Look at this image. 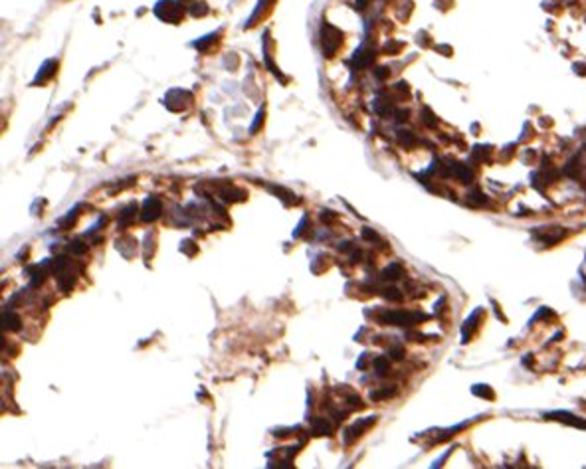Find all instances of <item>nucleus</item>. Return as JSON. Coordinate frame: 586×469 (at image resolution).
Instances as JSON below:
<instances>
[{"label":"nucleus","mask_w":586,"mask_h":469,"mask_svg":"<svg viewBox=\"0 0 586 469\" xmlns=\"http://www.w3.org/2000/svg\"><path fill=\"white\" fill-rule=\"evenodd\" d=\"M4 329H6V331H20V329H22V321H20V317L14 315V313L4 315Z\"/></svg>","instance_id":"obj_7"},{"label":"nucleus","mask_w":586,"mask_h":469,"mask_svg":"<svg viewBox=\"0 0 586 469\" xmlns=\"http://www.w3.org/2000/svg\"><path fill=\"white\" fill-rule=\"evenodd\" d=\"M386 368H388V364H386V361H385V359H378V361H376V370H378L380 374H385V372H386Z\"/></svg>","instance_id":"obj_12"},{"label":"nucleus","mask_w":586,"mask_h":469,"mask_svg":"<svg viewBox=\"0 0 586 469\" xmlns=\"http://www.w3.org/2000/svg\"><path fill=\"white\" fill-rule=\"evenodd\" d=\"M339 44H341V34L335 30L333 26H323V50H325V54L327 55H333L335 54V50L339 48Z\"/></svg>","instance_id":"obj_3"},{"label":"nucleus","mask_w":586,"mask_h":469,"mask_svg":"<svg viewBox=\"0 0 586 469\" xmlns=\"http://www.w3.org/2000/svg\"><path fill=\"white\" fill-rule=\"evenodd\" d=\"M54 271H55V273H68L66 259H64V257H57V259L54 261ZM57 277H60V287H62L64 291L72 289V285H73V277H72V273H70L68 277H64V275H57Z\"/></svg>","instance_id":"obj_5"},{"label":"nucleus","mask_w":586,"mask_h":469,"mask_svg":"<svg viewBox=\"0 0 586 469\" xmlns=\"http://www.w3.org/2000/svg\"><path fill=\"white\" fill-rule=\"evenodd\" d=\"M161 210H163V206H161V200L159 198H146L145 200V204H143V210H141V218H143V222H155L159 216H161Z\"/></svg>","instance_id":"obj_4"},{"label":"nucleus","mask_w":586,"mask_h":469,"mask_svg":"<svg viewBox=\"0 0 586 469\" xmlns=\"http://www.w3.org/2000/svg\"><path fill=\"white\" fill-rule=\"evenodd\" d=\"M313 428H315L317 433H331V428H329V424H327L325 420H315V422H313Z\"/></svg>","instance_id":"obj_10"},{"label":"nucleus","mask_w":586,"mask_h":469,"mask_svg":"<svg viewBox=\"0 0 586 469\" xmlns=\"http://www.w3.org/2000/svg\"><path fill=\"white\" fill-rule=\"evenodd\" d=\"M70 248H72L75 253H83V252H85V246H83V244H79V240H75V242H73Z\"/></svg>","instance_id":"obj_13"},{"label":"nucleus","mask_w":586,"mask_h":469,"mask_svg":"<svg viewBox=\"0 0 586 469\" xmlns=\"http://www.w3.org/2000/svg\"><path fill=\"white\" fill-rule=\"evenodd\" d=\"M383 323H392V325H414L420 323L422 319H426L422 313H410V311H386L383 317Z\"/></svg>","instance_id":"obj_1"},{"label":"nucleus","mask_w":586,"mask_h":469,"mask_svg":"<svg viewBox=\"0 0 586 469\" xmlns=\"http://www.w3.org/2000/svg\"><path fill=\"white\" fill-rule=\"evenodd\" d=\"M135 214H137V206H135V204H131V206H127V208L121 212V216H119V226H121V228H127V226L133 222Z\"/></svg>","instance_id":"obj_6"},{"label":"nucleus","mask_w":586,"mask_h":469,"mask_svg":"<svg viewBox=\"0 0 586 469\" xmlns=\"http://www.w3.org/2000/svg\"><path fill=\"white\" fill-rule=\"evenodd\" d=\"M400 275H402V268L396 266V263H392L390 268H386V270L383 271V277H385V279H398Z\"/></svg>","instance_id":"obj_9"},{"label":"nucleus","mask_w":586,"mask_h":469,"mask_svg":"<svg viewBox=\"0 0 586 469\" xmlns=\"http://www.w3.org/2000/svg\"><path fill=\"white\" fill-rule=\"evenodd\" d=\"M57 70V62H46L44 64V68H42V75L38 73V77H36V85H40V83H44L54 72Z\"/></svg>","instance_id":"obj_8"},{"label":"nucleus","mask_w":586,"mask_h":469,"mask_svg":"<svg viewBox=\"0 0 586 469\" xmlns=\"http://www.w3.org/2000/svg\"><path fill=\"white\" fill-rule=\"evenodd\" d=\"M394 392H396L394 388H390V390H388V388H385V390H380V392H372V394H370V398H374V400H380V398H388V396H392Z\"/></svg>","instance_id":"obj_11"},{"label":"nucleus","mask_w":586,"mask_h":469,"mask_svg":"<svg viewBox=\"0 0 586 469\" xmlns=\"http://www.w3.org/2000/svg\"><path fill=\"white\" fill-rule=\"evenodd\" d=\"M155 12L165 22H179L183 18V8L174 2V0H163V2H159V6L155 8Z\"/></svg>","instance_id":"obj_2"}]
</instances>
